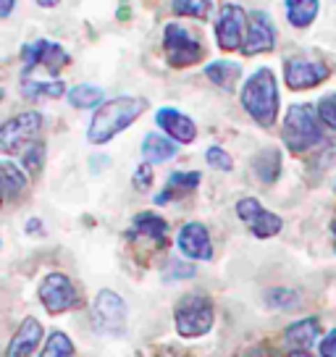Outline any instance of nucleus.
<instances>
[{"instance_id": "nucleus-1", "label": "nucleus", "mask_w": 336, "mask_h": 357, "mask_svg": "<svg viewBox=\"0 0 336 357\" xmlns=\"http://www.w3.org/2000/svg\"><path fill=\"white\" fill-rule=\"evenodd\" d=\"M147 102L142 98H116V100L102 102L98 113L92 116L90 132H87V139L92 145H102V142H111L119 132H123L126 126L142 116Z\"/></svg>"}, {"instance_id": "nucleus-2", "label": "nucleus", "mask_w": 336, "mask_h": 357, "mask_svg": "<svg viewBox=\"0 0 336 357\" xmlns=\"http://www.w3.org/2000/svg\"><path fill=\"white\" fill-rule=\"evenodd\" d=\"M242 105L245 111L260 123V126H270L276 121L279 113V89H276V77L270 68H258L252 77L247 79L245 89H242Z\"/></svg>"}, {"instance_id": "nucleus-3", "label": "nucleus", "mask_w": 336, "mask_h": 357, "mask_svg": "<svg viewBox=\"0 0 336 357\" xmlns=\"http://www.w3.org/2000/svg\"><path fill=\"white\" fill-rule=\"evenodd\" d=\"M323 139L321 123L310 105H291L284 119V142L291 153H305Z\"/></svg>"}, {"instance_id": "nucleus-4", "label": "nucleus", "mask_w": 336, "mask_h": 357, "mask_svg": "<svg viewBox=\"0 0 336 357\" xmlns=\"http://www.w3.org/2000/svg\"><path fill=\"white\" fill-rule=\"evenodd\" d=\"M213 326V305L208 297H187L176 307V328L181 336H202Z\"/></svg>"}, {"instance_id": "nucleus-5", "label": "nucleus", "mask_w": 336, "mask_h": 357, "mask_svg": "<svg viewBox=\"0 0 336 357\" xmlns=\"http://www.w3.org/2000/svg\"><path fill=\"white\" fill-rule=\"evenodd\" d=\"M40 129H43V116L37 111H26L13 116L11 121H6L3 129H0V147H3V153H16V150L26 147L37 137Z\"/></svg>"}, {"instance_id": "nucleus-6", "label": "nucleus", "mask_w": 336, "mask_h": 357, "mask_svg": "<svg viewBox=\"0 0 336 357\" xmlns=\"http://www.w3.org/2000/svg\"><path fill=\"white\" fill-rule=\"evenodd\" d=\"M163 45H166L168 63L176 68L192 66L202 58L200 43L179 24H168L166 32H163Z\"/></svg>"}, {"instance_id": "nucleus-7", "label": "nucleus", "mask_w": 336, "mask_h": 357, "mask_svg": "<svg viewBox=\"0 0 336 357\" xmlns=\"http://www.w3.org/2000/svg\"><path fill=\"white\" fill-rule=\"evenodd\" d=\"M92 321H95V328L100 334H121L123 324H126V305L116 291L102 289L95 300Z\"/></svg>"}, {"instance_id": "nucleus-8", "label": "nucleus", "mask_w": 336, "mask_h": 357, "mask_svg": "<svg viewBox=\"0 0 336 357\" xmlns=\"http://www.w3.org/2000/svg\"><path fill=\"white\" fill-rule=\"evenodd\" d=\"M247 24L250 19L245 16V11L229 3L221 8V16L215 22V40H218V47L221 50H239L245 45V34H247Z\"/></svg>"}, {"instance_id": "nucleus-9", "label": "nucleus", "mask_w": 336, "mask_h": 357, "mask_svg": "<svg viewBox=\"0 0 336 357\" xmlns=\"http://www.w3.org/2000/svg\"><path fill=\"white\" fill-rule=\"evenodd\" d=\"M40 300H43L47 312H63V310H71L79 302V297L74 284L63 273H50L40 284Z\"/></svg>"}, {"instance_id": "nucleus-10", "label": "nucleus", "mask_w": 336, "mask_h": 357, "mask_svg": "<svg viewBox=\"0 0 336 357\" xmlns=\"http://www.w3.org/2000/svg\"><path fill=\"white\" fill-rule=\"evenodd\" d=\"M236 213H239V218L252 229V234L260 236V239H268V236L279 234L281 231V218L276 213L266 211L258 200H252V197H245V200L236 202Z\"/></svg>"}, {"instance_id": "nucleus-11", "label": "nucleus", "mask_w": 336, "mask_h": 357, "mask_svg": "<svg viewBox=\"0 0 336 357\" xmlns=\"http://www.w3.org/2000/svg\"><path fill=\"white\" fill-rule=\"evenodd\" d=\"M24 56V74H29L34 66H43L47 68V71H61V66H66L68 63V56L66 50L61 47L58 43H47V40H37V43L32 45H24L22 50Z\"/></svg>"}, {"instance_id": "nucleus-12", "label": "nucleus", "mask_w": 336, "mask_h": 357, "mask_svg": "<svg viewBox=\"0 0 336 357\" xmlns=\"http://www.w3.org/2000/svg\"><path fill=\"white\" fill-rule=\"evenodd\" d=\"M276 43V26L266 11H255L250 16L247 24V40L242 45L245 56H258V53H268Z\"/></svg>"}, {"instance_id": "nucleus-13", "label": "nucleus", "mask_w": 336, "mask_h": 357, "mask_svg": "<svg viewBox=\"0 0 336 357\" xmlns=\"http://www.w3.org/2000/svg\"><path fill=\"white\" fill-rule=\"evenodd\" d=\"M287 84L289 89H310L328 79V68L321 61H307V58H294L287 63Z\"/></svg>"}, {"instance_id": "nucleus-14", "label": "nucleus", "mask_w": 336, "mask_h": 357, "mask_svg": "<svg viewBox=\"0 0 336 357\" xmlns=\"http://www.w3.org/2000/svg\"><path fill=\"white\" fill-rule=\"evenodd\" d=\"M179 247L181 252L192 260H211L213 247H211V236L202 223H187L179 231Z\"/></svg>"}, {"instance_id": "nucleus-15", "label": "nucleus", "mask_w": 336, "mask_h": 357, "mask_svg": "<svg viewBox=\"0 0 336 357\" xmlns=\"http://www.w3.org/2000/svg\"><path fill=\"white\" fill-rule=\"evenodd\" d=\"M155 121H158V126H160L171 139H176V142H192V139L197 137L194 121H192L190 116L179 113L176 108H160L155 116Z\"/></svg>"}, {"instance_id": "nucleus-16", "label": "nucleus", "mask_w": 336, "mask_h": 357, "mask_svg": "<svg viewBox=\"0 0 336 357\" xmlns=\"http://www.w3.org/2000/svg\"><path fill=\"white\" fill-rule=\"evenodd\" d=\"M132 236L135 239H145L150 245L163 247L168 239V223L155 215V213H139L132 223Z\"/></svg>"}, {"instance_id": "nucleus-17", "label": "nucleus", "mask_w": 336, "mask_h": 357, "mask_svg": "<svg viewBox=\"0 0 336 357\" xmlns=\"http://www.w3.org/2000/svg\"><path fill=\"white\" fill-rule=\"evenodd\" d=\"M40 339H43V326L37 324L34 318H26L22 326H19V331L13 334L11 344H8V357H26L32 355L37 344H40Z\"/></svg>"}, {"instance_id": "nucleus-18", "label": "nucleus", "mask_w": 336, "mask_h": 357, "mask_svg": "<svg viewBox=\"0 0 336 357\" xmlns=\"http://www.w3.org/2000/svg\"><path fill=\"white\" fill-rule=\"evenodd\" d=\"M318 336H321L318 321L305 318V321H297L294 326H289L284 339H287V344H289L291 349H310V347L318 342Z\"/></svg>"}, {"instance_id": "nucleus-19", "label": "nucleus", "mask_w": 336, "mask_h": 357, "mask_svg": "<svg viewBox=\"0 0 336 357\" xmlns=\"http://www.w3.org/2000/svg\"><path fill=\"white\" fill-rule=\"evenodd\" d=\"M142 153L150 163H166L176 155V142H171L163 134H147L142 142Z\"/></svg>"}, {"instance_id": "nucleus-20", "label": "nucleus", "mask_w": 336, "mask_h": 357, "mask_svg": "<svg viewBox=\"0 0 336 357\" xmlns=\"http://www.w3.org/2000/svg\"><path fill=\"white\" fill-rule=\"evenodd\" d=\"M284 6H287V19H289L291 26H310L315 22V16H318V0H284Z\"/></svg>"}, {"instance_id": "nucleus-21", "label": "nucleus", "mask_w": 336, "mask_h": 357, "mask_svg": "<svg viewBox=\"0 0 336 357\" xmlns=\"http://www.w3.org/2000/svg\"><path fill=\"white\" fill-rule=\"evenodd\" d=\"M208 79L218 84L221 89H234L236 79L242 77V66L239 63H231V61H215V63H208L205 68Z\"/></svg>"}, {"instance_id": "nucleus-22", "label": "nucleus", "mask_w": 336, "mask_h": 357, "mask_svg": "<svg viewBox=\"0 0 336 357\" xmlns=\"http://www.w3.org/2000/svg\"><path fill=\"white\" fill-rule=\"evenodd\" d=\"M200 184V174L197 171H192V174H184V171H176V174H171V178H168V187L166 192L158 197V205H163V202H168L171 197H176L179 192H190L194 190Z\"/></svg>"}, {"instance_id": "nucleus-23", "label": "nucleus", "mask_w": 336, "mask_h": 357, "mask_svg": "<svg viewBox=\"0 0 336 357\" xmlns=\"http://www.w3.org/2000/svg\"><path fill=\"white\" fill-rule=\"evenodd\" d=\"M0 178H3V195L8 200L26 190V176L22 174V168L13 166L11 160H3L0 163Z\"/></svg>"}, {"instance_id": "nucleus-24", "label": "nucleus", "mask_w": 336, "mask_h": 357, "mask_svg": "<svg viewBox=\"0 0 336 357\" xmlns=\"http://www.w3.org/2000/svg\"><path fill=\"white\" fill-rule=\"evenodd\" d=\"M22 89L26 98L40 100V98H61L63 95V82H32L29 77H24Z\"/></svg>"}, {"instance_id": "nucleus-25", "label": "nucleus", "mask_w": 336, "mask_h": 357, "mask_svg": "<svg viewBox=\"0 0 336 357\" xmlns=\"http://www.w3.org/2000/svg\"><path fill=\"white\" fill-rule=\"evenodd\" d=\"M40 357H74V344L63 331H50Z\"/></svg>"}, {"instance_id": "nucleus-26", "label": "nucleus", "mask_w": 336, "mask_h": 357, "mask_svg": "<svg viewBox=\"0 0 336 357\" xmlns=\"http://www.w3.org/2000/svg\"><path fill=\"white\" fill-rule=\"evenodd\" d=\"M255 171L263 181H273L281 171V155L279 150H263L258 158H255Z\"/></svg>"}, {"instance_id": "nucleus-27", "label": "nucleus", "mask_w": 336, "mask_h": 357, "mask_svg": "<svg viewBox=\"0 0 336 357\" xmlns=\"http://www.w3.org/2000/svg\"><path fill=\"white\" fill-rule=\"evenodd\" d=\"M102 100V89L92 87V84H79V87L68 89V102L74 108H92Z\"/></svg>"}, {"instance_id": "nucleus-28", "label": "nucleus", "mask_w": 336, "mask_h": 357, "mask_svg": "<svg viewBox=\"0 0 336 357\" xmlns=\"http://www.w3.org/2000/svg\"><path fill=\"white\" fill-rule=\"evenodd\" d=\"M174 11L179 16L205 19L211 13V0H174Z\"/></svg>"}, {"instance_id": "nucleus-29", "label": "nucleus", "mask_w": 336, "mask_h": 357, "mask_svg": "<svg viewBox=\"0 0 336 357\" xmlns=\"http://www.w3.org/2000/svg\"><path fill=\"white\" fill-rule=\"evenodd\" d=\"M318 119L328 129H336V95H326L323 100L318 102Z\"/></svg>"}, {"instance_id": "nucleus-30", "label": "nucleus", "mask_w": 336, "mask_h": 357, "mask_svg": "<svg viewBox=\"0 0 336 357\" xmlns=\"http://www.w3.org/2000/svg\"><path fill=\"white\" fill-rule=\"evenodd\" d=\"M205 158H208V163H211L213 168H218V171H231V166H234L224 147H208Z\"/></svg>"}, {"instance_id": "nucleus-31", "label": "nucleus", "mask_w": 336, "mask_h": 357, "mask_svg": "<svg viewBox=\"0 0 336 357\" xmlns=\"http://www.w3.org/2000/svg\"><path fill=\"white\" fill-rule=\"evenodd\" d=\"M268 302L270 305H276V307H281V310H287V307H291V305L297 302V294L289 289H273L268 294Z\"/></svg>"}, {"instance_id": "nucleus-32", "label": "nucleus", "mask_w": 336, "mask_h": 357, "mask_svg": "<svg viewBox=\"0 0 336 357\" xmlns=\"http://www.w3.org/2000/svg\"><path fill=\"white\" fill-rule=\"evenodd\" d=\"M43 158H45V147L34 145L29 153H24V163H26V168H29L32 174H37V171H40V163H43Z\"/></svg>"}, {"instance_id": "nucleus-33", "label": "nucleus", "mask_w": 336, "mask_h": 357, "mask_svg": "<svg viewBox=\"0 0 336 357\" xmlns=\"http://www.w3.org/2000/svg\"><path fill=\"white\" fill-rule=\"evenodd\" d=\"M150 184H153V171H150V166H147V163H142V166L137 168V174H135V187L139 192H145Z\"/></svg>"}, {"instance_id": "nucleus-34", "label": "nucleus", "mask_w": 336, "mask_h": 357, "mask_svg": "<svg viewBox=\"0 0 336 357\" xmlns=\"http://www.w3.org/2000/svg\"><path fill=\"white\" fill-rule=\"evenodd\" d=\"M321 355H323V357H336V331H331V334L321 342Z\"/></svg>"}, {"instance_id": "nucleus-35", "label": "nucleus", "mask_w": 336, "mask_h": 357, "mask_svg": "<svg viewBox=\"0 0 336 357\" xmlns=\"http://www.w3.org/2000/svg\"><path fill=\"white\" fill-rule=\"evenodd\" d=\"M11 11H13V0H0V16L6 19Z\"/></svg>"}, {"instance_id": "nucleus-36", "label": "nucleus", "mask_w": 336, "mask_h": 357, "mask_svg": "<svg viewBox=\"0 0 336 357\" xmlns=\"http://www.w3.org/2000/svg\"><path fill=\"white\" fill-rule=\"evenodd\" d=\"M37 3H40L43 8H56V6L61 3V0H37Z\"/></svg>"}, {"instance_id": "nucleus-37", "label": "nucleus", "mask_w": 336, "mask_h": 357, "mask_svg": "<svg viewBox=\"0 0 336 357\" xmlns=\"http://www.w3.org/2000/svg\"><path fill=\"white\" fill-rule=\"evenodd\" d=\"M26 231H40V221H29V226H26Z\"/></svg>"}, {"instance_id": "nucleus-38", "label": "nucleus", "mask_w": 336, "mask_h": 357, "mask_svg": "<svg viewBox=\"0 0 336 357\" xmlns=\"http://www.w3.org/2000/svg\"><path fill=\"white\" fill-rule=\"evenodd\" d=\"M289 357H313V355H307V352H303V349H297V352H291Z\"/></svg>"}, {"instance_id": "nucleus-39", "label": "nucleus", "mask_w": 336, "mask_h": 357, "mask_svg": "<svg viewBox=\"0 0 336 357\" xmlns=\"http://www.w3.org/2000/svg\"><path fill=\"white\" fill-rule=\"evenodd\" d=\"M334 234H336V223H334Z\"/></svg>"}]
</instances>
